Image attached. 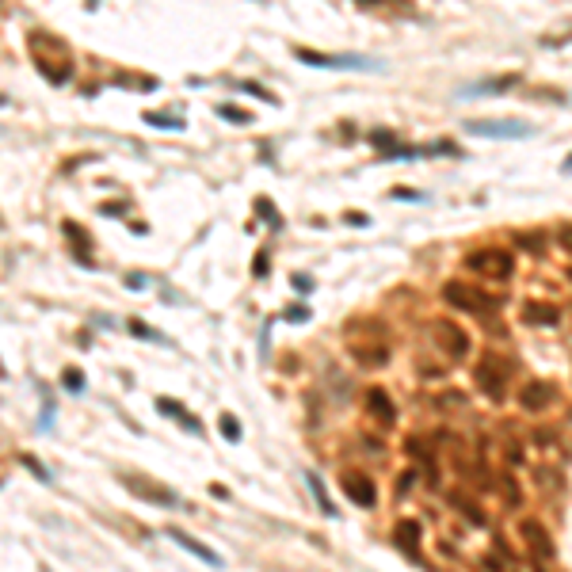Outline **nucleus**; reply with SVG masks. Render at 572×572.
I'll return each mask as SVG.
<instances>
[{
	"label": "nucleus",
	"mask_w": 572,
	"mask_h": 572,
	"mask_svg": "<svg viewBox=\"0 0 572 572\" xmlns=\"http://www.w3.org/2000/svg\"><path fill=\"white\" fill-rule=\"evenodd\" d=\"M473 378H477L481 393H488L492 400H504V393H508V378H511V363L504 355H496V351H485V355L477 359Z\"/></svg>",
	"instance_id": "1"
},
{
	"label": "nucleus",
	"mask_w": 572,
	"mask_h": 572,
	"mask_svg": "<svg viewBox=\"0 0 572 572\" xmlns=\"http://www.w3.org/2000/svg\"><path fill=\"white\" fill-rule=\"evenodd\" d=\"M443 301L454 306V309H462V313H485V309L496 306L485 290H477V286H469V283H446L443 286Z\"/></svg>",
	"instance_id": "2"
},
{
	"label": "nucleus",
	"mask_w": 572,
	"mask_h": 572,
	"mask_svg": "<svg viewBox=\"0 0 572 572\" xmlns=\"http://www.w3.org/2000/svg\"><path fill=\"white\" fill-rule=\"evenodd\" d=\"M519 542L527 545V553H534L538 561H553V553H557V545H553V538H550L542 519H519Z\"/></svg>",
	"instance_id": "3"
},
{
	"label": "nucleus",
	"mask_w": 572,
	"mask_h": 572,
	"mask_svg": "<svg viewBox=\"0 0 572 572\" xmlns=\"http://www.w3.org/2000/svg\"><path fill=\"white\" fill-rule=\"evenodd\" d=\"M465 267H473V271H485L488 279H511V252L504 248H485V252H473V256H465Z\"/></svg>",
	"instance_id": "4"
},
{
	"label": "nucleus",
	"mask_w": 572,
	"mask_h": 572,
	"mask_svg": "<svg viewBox=\"0 0 572 572\" xmlns=\"http://www.w3.org/2000/svg\"><path fill=\"white\" fill-rule=\"evenodd\" d=\"M553 400H557V386H553V382H542V378L522 382V389H519V408L522 412H545Z\"/></svg>",
	"instance_id": "5"
},
{
	"label": "nucleus",
	"mask_w": 572,
	"mask_h": 572,
	"mask_svg": "<svg viewBox=\"0 0 572 572\" xmlns=\"http://www.w3.org/2000/svg\"><path fill=\"white\" fill-rule=\"evenodd\" d=\"M340 488L347 492L351 504H359V508H374V500H378V496H374V481L366 477L363 469H343L340 473Z\"/></svg>",
	"instance_id": "6"
},
{
	"label": "nucleus",
	"mask_w": 572,
	"mask_h": 572,
	"mask_svg": "<svg viewBox=\"0 0 572 572\" xmlns=\"http://www.w3.org/2000/svg\"><path fill=\"white\" fill-rule=\"evenodd\" d=\"M301 61L309 65H321V69H378V61H370V57H359V54H317V50H298Z\"/></svg>",
	"instance_id": "7"
},
{
	"label": "nucleus",
	"mask_w": 572,
	"mask_h": 572,
	"mask_svg": "<svg viewBox=\"0 0 572 572\" xmlns=\"http://www.w3.org/2000/svg\"><path fill=\"white\" fill-rule=\"evenodd\" d=\"M431 336L439 340V347H443L451 359H465V355H469V336H465L454 321H435V324H431Z\"/></svg>",
	"instance_id": "8"
},
{
	"label": "nucleus",
	"mask_w": 572,
	"mask_h": 572,
	"mask_svg": "<svg viewBox=\"0 0 572 572\" xmlns=\"http://www.w3.org/2000/svg\"><path fill=\"white\" fill-rule=\"evenodd\" d=\"M473 137H530V126L522 122H465Z\"/></svg>",
	"instance_id": "9"
},
{
	"label": "nucleus",
	"mask_w": 572,
	"mask_h": 572,
	"mask_svg": "<svg viewBox=\"0 0 572 572\" xmlns=\"http://www.w3.org/2000/svg\"><path fill=\"white\" fill-rule=\"evenodd\" d=\"M366 412H370L382 428H393V423H397V405L389 400L386 389H378V386L366 389Z\"/></svg>",
	"instance_id": "10"
},
{
	"label": "nucleus",
	"mask_w": 572,
	"mask_h": 572,
	"mask_svg": "<svg viewBox=\"0 0 572 572\" xmlns=\"http://www.w3.org/2000/svg\"><path fill=\"white\" fill-rule=\"evenodd\" d=\"M522 321L534 324V329H553L561 321V309L553 301H527L522 306Z\"/></svg>",
	"instance_id": "11"
},
{
	"label": "nucleus",
	"mask_w": 572,
	"mask_h": 572,
	"mask_svg": "<svg viewBox=\"0 0 572 572\" xmlns=\"http://www.w3.org/2000/svg\"><path fill=\"white\" fill-rule=\"evenodd\" d=\"M420 538H423V530H420V522L416 519H397V527H393V542L400 545L405 553H420Z\"/></svg>",
	"instance_id": "12"
},
{
	"label": "nucleus",
	"mask_w": 572,
	"mask_h": 572,
	"mask_svg": "<svg viewBox=\"0 0 572 572\" xmlns=\"http://www.w3.org/2000/svg\"><path fill=\"white\" fill-rule=\"evenodd\" d=\"M168 534H172V542H176V545H183V550H191L199 561H206V565H222V557H218V553L210 550V545H202L199 538H191L187 530H168Z\"/></svg>",
	"instance_id": "13"
},
{
	"label": "nucleus",
	"mask_w": 572,
	"mask_h": 572,
	"mask_svg": "<svg viewBox=\"0 0 572 572\" xmlns=\"http://www.w3.org/2000/svg\"><path fill=\"white\" fill-rule=\"evenodd\" d=\"M451 504H454V511L465 515V522H469V527H488V522H485V511H481L465 492H451Z\"/></svg>",
	"instance_id": "14"
},
{
	"label": "nucleus",
	"mask_w": 572,
	"mask_h": 572,
	"mask_svg": "<svg viewBox=\"0 0 572 572\" xmlns=\"http://www.w3.org/2000/svg\"><path fill=\"white\" fill-rule=\"evenodd\" d=\"M126 481H130L134 488H142L137 496H145V500H157V504H165V508H176V496H168L160 485H145L142 477H126Z\"/></svg>",
	"instance_id": "15"
},
{
	"label": "nucleus",
	"mask_w": 572,
	"mask_h": 572,
	"mask_svg": "<svg viewBox=\"0 0 572 572\" xmlns=\"http://www.w3.org/2000/svg\"><path fill=\"white\" fill-rule=\"evenodd\" d=\"M306 481H309V488H313V496H317V504H321V511H324V515H336V504L329 500V492H324V481L317 477L313 469L306 473Z\"/></svg>",
	"instance_id": "16"
},
{
	"label": "nucleus",
	"mask_w": 572,
	"mask_h": 572,
	"mask_svg": "<svg viewBox=\"0 0 572 572\" xmlns=\"http://www.w3.org/2000/svg\"><path fill=\"white\" fill-rule=\"evenodd\" d=\"M160 408H165V412H168V416H176V420H179V423H187V428H191V431H202V428H199V420H195V416H187V412H183V408H176V405H172V400H168V397H160Z\"/></svg>",
	"instance_id": "17"
},
{
	"label": "nucleus",
	"mask_w": 572,
	"mask_h": 572,
	"mask_svg": "<svg viewBox=\"0 0 572 572\" xmlns=\"http://www.w3.org/2000/svg\"><path fill=\"white\" fill-rule=\"evenodd\" d=\"M515 244H519L522 252H534V256H538V252H542V244H545V236L542 233H519V236H515Z\"/></svg>",
	"instance_id": "18"
},
{
	"label": "nucleus",
	"mask_w": 572,
	"mask_h": 572,
	"mask_svg": "<svg viewBox=\"0 0 572 572\" xmlns=\"http://www.w3.org/2000/svg\"><path fill=\"white\" fill-rule=\"evenodd\" d=\"M218 114H222V119H229V122H252V114H248V111L229 107V103H222V107H218Z\"/></svg>",
	"instance_id": "19"
},
{
	"label": "nucleus",
	"mask_w": 572,
	"mask_h": 572,
	"mask_svg": "<svg viewBox=\"0 0 572 572\" xmlns=\"http://www.w3.org/2000/svg\"><path fill=\"white\" fill-rule=\"evenodd\" d=\"M222 435L229 439V443H236V439H241V423H236V420H233V416H229V412L222 416Z\"/></svg>",
	"instance_id": "20"
},
{
	"label": "nucleus",
	"mask_w": 572,
	"mask_h": 572,
	"mask_svg": "<svg viewBox=\"0 0 572 572\" xmlns=\"http://www.w3.org/2000/svg\"><path fill=\"white\" fill-rule=\"evenodd\" d=\"M557 248H565L569 256H572V222L557 229Z\"/></svg>",
	"instance_id": "21"
},
{
	"label": "nucleus",
	"mask_w": 572,
	"mask_h": 572,
	"mask_svg": "<svg viewBox=\"0 0 572 572\" xmlns=\"http://www.w3.org/2000/svg\"><path fill=\"white\" fill-rule=\"evenodd\" d=\"M504 492H508V508H519L522 504V492L515 488V481H504Z\"/></svg>",
	"instance_id": "22"
},
{
	"label": "nucleus",
	"mask_w": 572,
	"mask_h": 572,
	"mask_svg": "<svg viewBox=\"0 0 572 572\" xmlns=\"http://www.w3.org/2000/svg\"><path fill=\"white\" fill-rule=\"evenodd\" d=\"M130 332H134V336H142V340H160L157 332H153V329H145L142 321H130Z\"/></svg>",
	"instance_id": "23"
},
{
	"label": "nucleus",
	"mask_w": 572,
	"mask_h": 572,
	"mask_svg": "<svg viewBox=\"0 0 572 572\" xmlns=\"http://www.w3.org/2000/svg\"><path fill=\"white\" fill-rule=\"evenodd\" d=\"M481 569L485 572H504V561L492 557V553H485V557H481Z\"/></svg>",
	"instance_id": "24"
},
{
	"label": "nucleus",
	"mask_w": 572,
	"mask_h": 572,
	"mask_svg": "<svg viewBox=\"0 0 572 572\" xmlns=\"http://www.w3.org/2000/svg\"><path fill=\"white\" fill-rule=\"evenodd\" d=\"M504 458H508V465H522V446L508 443V451H504Z\"/></svg>",
	"instance_id": "25"
},
{
	"label": "nucleus",
	"mask_w": 572,
	"mask_h": 572,
	"mask_svg": "<svg viewBox=\"0 0 572 572\" xmlns=\"http://www.w3.org/2000/svg\"><path fill=\"white\" fill-rule=\"evenodd\" d=\"M538 443H542V446H553V443H557V435H550V428H538Z\"/></svg>",
	"instance_id": "26"
},
{
	"label": "nucleus",
	"mask_w": 572,
	"mask_h": 572,
	"mask_svg": "<svg viewBox=\"0 0 572 572\" xmlns=\"http://www.w3.org/2000/svg\"><path fill=\"white\" fill-rule=\"evenodd\" d=\"M370 142L374 145H389V142H393V134H389V130H378V134H370Z\"/></svg>",
	"instance_id": "27"
},
{
	"label": "nucleus",
	"mask_w": 572,
	"mask_h": 572,
	"mask_svg": "<svg viewBox=\"0 0 572 572\" xmlns=\"http://www.w3.org/2000/svg\"><path fill=\"white\" fill-rule=\"evenodd\" d=\"M65 386H69V389H80V386H84V378H80V374H69V378H65Z\"/></svg>",
	"instance_id": "28"
},
{
	"label": "nucleus",
	"mask_w": 572,
	"mask_h": 572,
	"mask_svg": "<svg viewBox=\"0 0 572 572\" xmlns=\"http://www.w3.org/2000/svg\"><path fill=\"white\" fill-rule=\"evenodd\" d=\"M294 286H298V290H309V286H313V283H309L306 275H294Z\"/></svg>",
	"instance_id": "29"
},
{
	"label": "nucleus",
	"mask_w": 572,
	"mask_h": 572,
	"mask_svg": "<svg viewBox=\"0 0 572 572\" xmlns=\"http://www.w3.org/2000/svg\"><path fill=\"white\" fill-rule=\"evenodd\" d=\"M565 172H572V157H569V165H565Z\"/></svg>",
	"instance_id": "30"
},
{
	"label": "nucleus",
	"mask_w": 572,
	"mask_h": 572,
	"mask_svg": "<svg viewBox=\"0 0 572 572\" xmlns=\"http://www.w3.org/2000/svg\"><path fill=\"white\" fill-rule=\"evenodd\" d=\"M0 103H4V96H0Z\"/></svg>",
	"instance_id": "31"
},
{
	"label": "nucleus",
	"mask_w": 572,
	"mask_h": 572,
	"mask_svg": "<svg viewBox=\"0 0 572 572\" xmlns=\"http://www.w3.org/2000/svg\"><path fill=\"white\" fill-rule=\"evenodd\" d=\"M569 279H572V271H569Z\"/></svg>",
	"instance_id": "32"
}]
</instances>
